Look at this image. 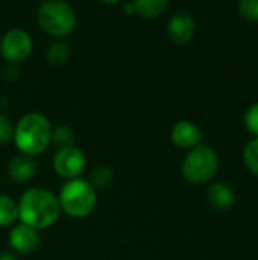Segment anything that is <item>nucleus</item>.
<instances>
[{"instance_id": "obj_1", "label": "nucleus", "mask_w": 258, "mask_h": 260, "mask_svg": "<svg viewBox=\"0 0 258 260\" xmlns=\"http://www.w3.org/2000/svg\"><path fill=\"white\" fill-rule=\"evenodd\" d=\"M17 206L21 224L33 230H43L53 225L61 215L58 198L52 192L40 187L26 190Z\"/></svg>"}, {"instance_id": "obj_2", "label": "nucleus", "mask_w": 258, "mask_h": 260, "mask_svg": "<svg viewBox=\"0 0 258 260\" xmlns=\"http://www.w3.org/2000/svg\"><path fill=\"white\" fill-rule=\"evenodd\" d=\"M52 140V126L46 116L29 113L14 128V142L23 155L35 157L44 152Z\"/></svg>"}, {"instance_id": "obj_3", "label": "nucleus", "mask_w": 258, "mask_h": 260, "mask_svg": "<svg viewBox=\"0 0 258 260\" xmlns=\"http://www.w3.org/2000/svg\"><path fill=\"white\" fill-rule=\"evenodd\" d=\"M58 201L61 210H64L68 216L85 218L94 210L97 204V195L94 186L90 181L75 178L68 180L61 187Z\"/></svg>"}, {"instance_id": "obj_4", "label": "nucleus", "mask_w": 258, "mask_h": 260, "mask_svg": "<svg viewBox=\"0 0 258 260\" xmlns=\"http://www.w3.org/2000/svg\"><path fill=\"white\" fill-rule=\"evenodd\" d=\"M36 20L40 27L52 37H65L76 26L75 9L62 0H47L38 6Z\"/></svg>"}, {"instance_id": "obj_5", "label": "nucleus", "mask_w": 258, "mask_h": 260, "mask_svg": "<svg viewBox=\"0 0 258 260\" xmlns=\"http://www.w3.org/2000/svg\"><path fill=\"white\" fill-rule=\"evenodd\" d=\"M217 155L205 145L195 146L182 161V175L187 181L202 184L210 181L217 171Z\"/></svg>"}, {"instance_id": "obj_6", "label": "nucleus", "mask_w": 258, "mask_h": 260, "mask_svg": "<svg viewBox=\"0 0 258 260\" xmlns=\"http://www.w3.org/2000/svg\"><path fill=\"white\" fill-rule=\"evenodd\" d=\"M32 46V38L26 30L11 29L0 41V52L9 62H20L30 55Z\"/></svg>"}, {"instance_id": "obj_7", "label": "nucleus", "mask_w": 258, "mask_h": 260, "mask_svg": "<svg viewBox=\"0 0 258 260\" xmlns=\"http://www.w3.org/2000/svg\"><path fill=\"white\" fill-rule=\"evenodd\" d=\"M53 168L59 177L75 180L85 169V155L76 146L59 148L53 157Z\"/></svg>"}, {"instance_id": "obj_8", "label": "nucleus", "mask_w": 258, "mask_h": 260, "mask_svg": "<svg viewBox=\"0 0 258 260\" xmlns=\"http://www.w3.org/2000/svg\"><path fill=\"white\" fill-rule=\"evenodd\" d=\"M195 30H196L195 20L186 12H176L175 15H172V18L167 23V34L178 44L189 43L193 38Z\"/></svg>"}, {"instance_id": "obj_9", "label": "nucleus", "mask_w": 258, "mask_h": 260, "mask_svg": "<svg viewBox=\"0 0 258 260\" xmlns=\"http://www.w3.org/2000/svg\"><path fill=\"white\" fill-rule=\"evenodd\" d=\"M9 244L17 253L29 254L36 250V247L40 244V235L36 230H33L24 224H20L11 230Z\"/></svg>"}, {"instance_id": "obj_10", "label": "nucleus", "mask_w": 258, "mask_h": 260, "mask_svg": "<svg viewBox=\"0 0 258 260\" xmlns=\"http://www.w3.org/2000/svg\"><path fill=\"white\" fill-rule=\"evenodd\" d=\"M172 142L179 148H195L202 140V131L198 125L189 120H181L173 125L170 133Z\"/></svg>"}, {"instance_id": "obj_11", "label": "nucleus", "mask_w": 258, "mask_h": 260, "mask_svg": "<svg viewBox=\"0 0 258 260\" xmlns=\"http://www.w3.org/2000/svg\"><path fill=\"white\" fill-rule=\"evenodd\" d=\"M36 172V161L27 155H18L8 165V175L15 183L29 181Z\"/></svg>"}, {"instance_id": "obj_12", "label": "nucleus", "mask_w": 258, "mask_h": 260, "mask_svg": "<svg viewBox=\"0 0 258 260\" xmlns=\"http://www.w3.org/2000/svg\"><path fill=\"white\" fill-rule=\"evenodd\" d=\"M167 8L166 0H137L123 6L128 15H140L143 18H154L161 15Z\"/></svg>"}, {"instance_id": "obj_13", "label": "nucleus", "mask_w": 258, "mask_h": 260, "mask_svg": "<svg viewBox=\"0 0 258 260\" xmlns=\"http://www.w3.org/2000/svg\"><path fill=\"white\" fill-rule=\"evenodd\" d=\"M208 203L216 210H230L236 203V195L233 189L224 183H214L207 190Z\"/></svg>"}, {"instance_id": "obj_14", "label": "nucleus", "mask_w": 258, "mask_h": 260, "mask_svg": "<svg viewBox=\"0 0 258 260\" xmlns=\"http://www.w3.org/2000/svg\"><path fill=\"white\" fill-rule=\"evenodd\" d=\"M70 56V47L65 41H55L46 49V58L52 66H62Z\"/></svg>"}, {"instance_id": "obj_15", "label": "nucleus", "mask_w": 258, "mask_h": 260, "mask_svg": "<svg viewBox=\"0 0 258 260\" xmlns=\"http://www.w3.org/2000/svg\"><path fill=\"white\" fill-rule=\"evenodd\" d=\"M18 219V206L6 195H0V227L12 225Z\"/></svg>"}, {"instance_id": "obj_16", "label": "nucleus", "mask_w": 258, "mask_h": 260, "mask_svg": "<svg viewBox=\"0 0 258 260\" xmlns=\"http://www.w3.org/2000/svg\"><path fill=\"white\" fill-rule=\"evenodd\" d=\"M243 158H245V165L246 168L258 177V137L252 139L251 142H248V145L245 146V152H243Z\"/></svg>"}, {"instance_id": "obj_17", "label": "nucleus", "mask_w": 258, "mask_h": 260, "mask_svg": "<svg viewBox=\"0 0 258 260\" xmlns=\"http://www.w3.org/2000/svg\"><path fill=\"white\" fill-rule=\"evenodd\" d=\"M239 12L249 21H258V0H243L237 5Z\"/></svg>"}, {"instance_id": "obj_18", "label": "nucleus", "mask_w": 258, "mask_h": 260, "mask_svg": "<svg viewBox=\"0 0 258 260\" xmlns=\"http://www.w3.org/2000/svg\"><path fill=\"white\" fill-rule=\"evenodd\" d=\"M52 139L59 145V148L75 146V136L65 126H59L55 133H52Z\"/></svg>"}, {"instance_id": "obj_19", "label": "nucleus", "mask_w": 258, "mask_h": 260, "mask_svg": "<svg viewBox=\"0 0 258 260\" xmlns=\"http://www.w3.org/2000/svg\"><path fill=\"white\" fill-rule=\"evenodd\" d=\"M14 139V126L8 116L0 114V145H6Z\"/></svg>"}, {"instance_id": "obj_20", "label": "nucleus", "mask_w": 258, "mask_h": 260, "mask_svg": "<svg viewBox=\"0 0 258 260\" xmlns=\"http://www.w3.org/2000/svg\"><path fill=\"white\" fill-rule=\"evenodd\" d=\"M245 125L255 137H258V104L251 105L246 110V113H245Z\"/></svg>"}, {"instance_id": "obj_21", "label": "nucleus", "mask_w": 258, "mask_h": 260, "mask_svg": "<svg viewBox=\"0 0 258 260\" xmlns=\"http://www.w3.org/2000/svg\"><path fill=\"white\" fill-rule=\"evenodd\" d=\"M113 178V172L111 169H94L93 172V183L99 187L106 186Z\"/></svg>"}, {"instance_id": "obj_22", "label": "nucleus", "mask_w": 258, "mask_h": 260, "mask_svg": "<svg viewBox=\"0 0 258 260\" xmlns=\"http://www.w3.org/2000/svg\"><path fill=\"white\" fill-rule=\"evenodd\" d=\"M0 260H17L14 254L11 253H0Z\"/></svg>"}]
</instances>
